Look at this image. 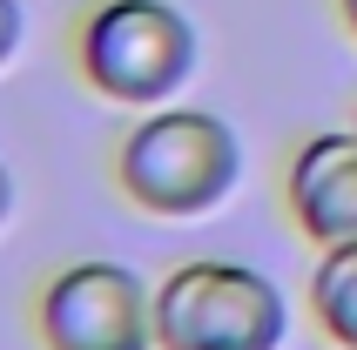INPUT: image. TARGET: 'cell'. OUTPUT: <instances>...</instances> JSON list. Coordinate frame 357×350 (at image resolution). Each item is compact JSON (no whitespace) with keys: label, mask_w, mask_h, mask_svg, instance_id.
Segmentation results:
<instances>
[{"label":"cell","mask_w":357,"mask_h":350,"mask_svg":"<svg viewBox=\"0 0 357 350\" xmlns=\"http://www.w3.org/2000/svg\"><path fill=\"white\" fill-rule=\"evenodd\" d=\"M337 7H344V27L357 34V0H337Z\"/></svg>","instance_id":"cell-9"},{"label":"cell","mask_w":357,"mask_h":350,"mask_svg":"<svg viewBox=\"0 0 357 350\" xmlns=\"http://www.w3.org/2000/svg\"><path fill=\"white\" fill-rule=\"evenodd\" d=\"M40 350H155V283L115 256L61 263L27 303Z\"/></svg>","instance_id":"cell-4"},{"label":"cell","mask_w":357,"mask_h":350,"mask_svg":"<svg viewBox=\"0 0 357 350\" xmlns=\"http://www.w3.org/2000/svg\"><path fill=\"white\" fill-rule=\"evenodd\" d=\"M303 303H310V324H317L337 350H357V243L317 256Z\"/></svg>","instance_id":"cell-6"},{"label":"cell","mask_w":357,"mask_h":350,"mask_svg":"<svg viewBox=\"0 0 357 350\" xmlns=\"http://www.w3.org/2000/svg\"><path fill=\"white\" fill-rule=\"evenodd\" d=\"M243 182V142L209 108H149L115 142V189L155 222L216 215Z\"/></svg>","instance_id":"cell-1"},{"label":"cell","mask_w":357,"mask_h":350,"mask_svg":"<svg viewBox=\"0 0 357 350\" xmlns=\"http://www.w3.org/2000/svg\"><path fill=\"white\" fill-rule=\"evenodd\" d=\"M14 202H20V189H14V169H7V162H0V229H7V222H14Z\"/></svg>","instance_id":"cell-8"},{"label":"cell","mask_w":357,"mask_h":350,"mask_svg":"<svg viewBox=\"0 0 357 350\" xmlns=\"http://www.w3.org/2000/svg\"><path fill=\"white\" fill-rule=\"evenodd\" d=\"M283 209L310 250L357 243V128H324L290 155Z\"/></svg>","instance_id":"cell-5"},{"label":"cell","mask_w":357,"mask_h":350,"mask_svg":"<svg viewBox=\"0 0 357 350\" xmlns=\"http://www.w3.org/2000/svg\"><path fill=\"white\" fill-rule=\"evenodd\" d=\"M75 68L115 108H169L202 68V34L176 0H95L75 20Z\"/></svg>","instance_id":"cell-2"},{"label":"cell","mask_w":357,"mask_h":350,"mask_svg":"<svg viewBox=\"0 0 357 350\" xmlns=\"http://www.w3.org/2000/svg\"><path fill=\"white\" fill-rule=\"evenodd\" d=\"M20 47H27V7L20 0H0V75L20 61Z\"/></svg>","instance_id":"cell-7"},{"label":"cell","mask_w":357,"mask_h":350,"mask_svg":"<svg viewBox=\"0 0 357 350\" xmlns=\"http://www.w3.org/2000/svg\"><path fill=\"white\" fill-rule=\"evenodd\" d=\"M351 128H357V115H351Z\"/></svg>","instance_id":"cell-10"},{"label":"cell","mask_w":357,"mask_h":350,"mask_svg":"<svg viewBox=\"0 0 357 350\" xmlns=\"http://www.w3.org/2000/svg\"><path fill=\"white\" fill-rule=\"evenodd\" d=\"M290 296L229 256H189L155 283V350H283Z\"/></svg>","instance_id":"cell-3"}]
</instances>
